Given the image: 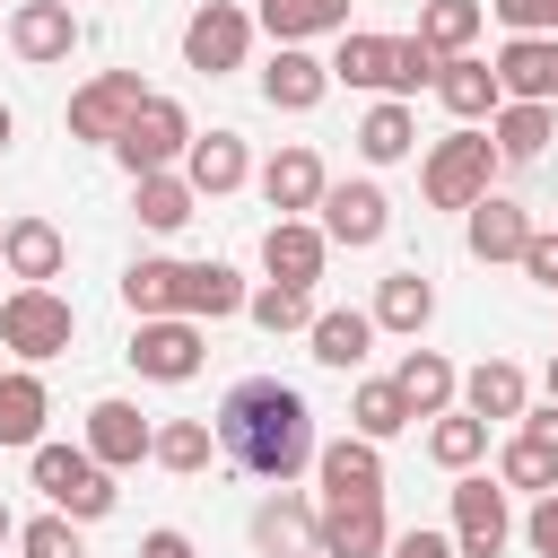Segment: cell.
I'll list each match as a JSON object with an SVG mask.
<instances>
[{
	"label": "cell",
	"instance_id": "obj_1",
	"mask_svg": "<svg viewBox=\"0 0 558 558\" xmlns=\"http://www.w3.org/2000/svg\"><path fill=\"white\" fill-rule=\"evenodd\" d=\"M218 453L235 471H253L262 488H288L296 471H314L323 436H314V401L279 375H244L227 401H218Z\"/></svg>",
	"mask_w": 558,
	"mask_h": 558
},
{
	"label": "cell",
	"instance_id": "obj_2",
	"mask_svg": "<svg viewBox=\"0 0 558 558\" xmlns=\"http://www.w3.org/2000/svg\"><path fill=\"white\" fill-rule=\"evenodd\" d=\"M497 140L480 131V122H462V131H445L436 148H427V166H418V192H427V209H471V201H488L497 192Z\"/></svg>",
	"mask_w": 558,
	"mask_h": 558
},
{
	"label": "cell",
	"instance_id": "obj_3",
	"mask_svg": "<svg viewBox=\"0 0 558 558\" xmlns=\"http://www.w3.org/2000/svg\"><path fill=\"white\" fill-rule=\"evenodd\" d=\"M26 471H35L44 506H61L70 523H105V514H113V497H122V488H113V471H105L87 445H35V462H26Z\"/></svg>",
	"mask_w": 558,
	"mask_h": 558
},
{
	"label": "cell",
	"instance_id": "obj_4",
	"mask_svg": "<svg viewBox=\"0 0 558 558\" xmlns=\"http://www.w3.org/2000/svg\"><path fill=\"white\" fill-rule=\"evenodd\" d=\"M70 340H78V314H70L61 288H9V296H0V349H9L17 366L61 357Z\"/></svg>",
	"mask_w": 558,
	"mask_h": 558
},
{
	"label": "cell",
	"instance_id": "obj_5",
	"mask_svg": "<svg viewBox=\"0 0 558 558\" xmlns=\"http://www.w3.org/2000/svg\"><path fill=\"white\" fill-rule=\"evenodd\" d=\"M122 357H131L148 384H192V375H201V357H209V331H201L192 314H140Z\"/></svg>",
	"mask_w": 558,
	"mask_h": 558
},
{
	"label": "cell",
	"instance_id": "obj_6",
	"mask_svg": "<svg viewBox=\"0 0 558 558\" xmlns=\"http://www.w3.org/2000/svg\"><path fill=\"white\" fill-rule=\"evenodd\" d=\"M253 9H235V0H201L192 17H183V70H201V78H227V70H244V52H253Z\"/></svg>",
	"mask_w": 558,
	"mask_h": 558
},
{
	"label": "cell",
	"instance_id": "obj_7",
	"mask_svg": "<svg viewBox=\"0 0 558 558\" xmlns=\"http://www.w3.org/2000/svg\"><path fill=\"white\" fill-rule=\"evenodd\" d=\"M148 105V87H140V70H96L78 96H70V140H87V148H113L122 131H131V113Z\"/></svg>",
	"mask_w": 558,
	"mask_h": 558
},
{
	"label": "cell",
	"instance_id": "obj_8",
	"mask_svg": "<svg viewBox=\"0 0 558 558\" xmlns=\"http://www.w3.org/2000/svg\"><path fill=\"white\" fill-rule=\"evenodd\" d=\"M183 148H192V113H183L174 96H148V105L131 113V131L113 140L122 174H166V166H183Z\"/></svg>",
	"mask_w": 558,
	"mask_h": 558
},
{
	"label": "cell",
	"instance_id": "obj_9",
	"mask_svg": "<svg viewBox=\"0 0 558 558\" xmlns=\"http://www.w3.org/2000/svg\"><path fill=\"white\" fill-rule=\"evenodd\" d=\"M514 514H506V480L488 488V471H453V549L462 558H506Z\"/></svg>",
	"mask_w": 558,
	"mask_h": 558
},
{
	"label": "cell",
	"instance_id": "obj_10",
	"mask_svg": "<svg viewBox=\"0 0 558 558\" xmlns=\"http://www.w3.org/2000/svg\"><path fill=\"white\" fill-rule=\"evenodd\" d=\"M9 52L26 70H52L78 52V0H17L9 9Z\"/></svg>",
	"mask_w": 558,
	"mask_h": 558
},
{
	"label": "cell",
	"instance_id": "obj_11",
	"mask_svg": "<svg viewBox=\"0 0 558 558\" xmlns=\"http://www.w3.org/2000/svg\"><path fill=\"white\" fill-rule=\"evenodd\" d=\"M253 549L262 558H323V506H305L296 488H270L253 506Z\"/></svg>",
	"mask_w": 558,
	"mask_h": 558
},
{
	"label": "cell",
	"instance_id": "obj_12",
	"mask_svg": "<svg viewBox=\"0 0 558 558\" xmlns=\"http://www.w3.org/2000/svg\"><path fill=\"white\" fill-rule=\"evenodd\" d=\"M384 227H392V201H384V183H331L323 192V235L331 244H349V253H366V244H384Z\"/></svg>",
	"mask_w": 558,
	"mask_h": 558
},
{
	"label": "cell",
	"instance_id": "obj_13",
	"mask_svg": "<svg viewBox=\"0 0 558 558\" xmlns=\"http://www.w3.org/2000/svg\"><path fill=\"white\" fill-rule=\"evenodd\" d=\"M323 262H331L323 218H270V235H262V270H270V279L314 288V279H323Z\"/></svg>",
	"mask_w": 558,
	"mask_h": 558
},
{
	"label": "cell",
	"instance_id": "obj_14",
	"mask_svg": "<svg viewBox=\"0 0 558 558\" xmlns=\"http://www.w3.org/2000/svg\"><path fill=\"white\" fill-rule=\"evenodd\" d=\"M384 549H392L384 497H323V558H384Z\"/></svg>",
	"mask_w": 558,
	"mask_h": 558
},
{
	"label": "cell",
	"instance_id": "obj_15",
	"mask_svg": "<svg viewBox=\"0 0 558 558\" xmlns=\"http://www.w3.org/2000/svg\"><path fill=\"white\" fill-rule=\"evenodd\" d=\"M323 96H331V61H314L305 44H279L270 70H262V105L270 113H314Z\"/></svg>",
	"mask_w": 558,
	"mask_h": 558
},
{
	"label": "cell",
	"instance_id": "obj_16",
	"mask_svg": "<svg viewBox=\"0 0 558 558\" xmlns=\"http://www.w3.org/2000/svg\"><path fill=\"white\" fill-rule=\"evenodd\" d=\"M323 192H331V174H323V157H314L305 140H288V148L262 166V201H270L279 218H305V209H323Z\"/></svg>",
	"mask_w": 558,
	"mask_h": 558
},
{
	"label": "cell",
	"instance_id": "obj_17",
	"mask_svg": "<svg viewBox=\"0 0 558 558\" xmlns=\"http://www.w3.org/2000/svg\"><path fill=\"white\" fill-rule=\"evenodd\" d=\"M462 244H471V262H523V244H532L523 201H506V192L471 201V209H462Z\"/></svg>",
	"mask_w": 558,
	"mask_h": 558
},
{
	"label": "cell",
	"instance_id": "obj_18",
	"mask_svg": "<svg viewBox=\"0 0 558 558\" xmlns=\"http://www.w3.org/2000/svg\"><path fill=\"white\" fill-rule=\"evenodd\" d=\"M0 262H9L17 288H52L61 262H70V244H61L52 218H9V227H0Z\"/></svg>",
	"mask_w": 558,
	"mask_h": 558
},
{
	"label": "cell",
	"instance_id": "obj_19",
	"mask_svg": "<svg viewBox=\"0 0 558 558\" xmlns=\"http://www.w3.org/2000/svg\"><path fill=\"white\" fill-rule=\"evenodd\" d=\"M87 453H96L105 471H140V462L157 453V427H148L131 401H96V410H87Z\"/></svg>",
	"mask_w": 558,
	"mask_h": 558
},
{
	"label": "cell",
	"instance_id": "obj_20",
	"mask_svg": "<svg viewBox=\"0 0 558 558\" xmlns=\"http://www.w3.org/2000/svg\"><path fill=\"white\" fill-rule=\"evenodd\" d=\"M314 480H323V497H384V445L349 427L314 453Z\"/></svg>",
	"mask_w": 558,
	"mask_h": 558
},
{
	"label": "cell",
	"instance_id": "obj_21",
	"mask_svg": "<svg viewBox=\"0 0 558 558\" xmlns=\"http://www.w3.org/2000/svg\"><path fill=\"white\" fill-rule=\"evenodd\" d=\"M436 105H445L453 122H488V113L506 105V87H497V61H480V52H453V61H436Z\"/></svg>",
	"mask_w": 558,
	"mask_h": 558
},
{
	"label": "cell",
	"instance_id": "obj_22",
	"mask_svg": "<svg viewBox=\"0 0 558 558\" xmlns=\"http://www.w3.org/2000/svg\"><path fill=\"white\" fill-rule=\"evenodd\" d=\"M183 174H192V192H201V201L235 192V183L253 174V148H244V131H192V148H183Z\"/></svg>",
	"mask_w": 558,
	"mask_h": 558
},
{
	"label": "cell",
	"instance_id": "obj_23",
	"mask_svg": "<svg viewBox=\"0 0 558 558\" xmlns=\"http://www.w3.org/2000/svg\"><path fill=\"white\" fill-rule=\"evenodd\" d=\"M497 87L506 96H532V105H558V35H506Z\"/></svg>",
	"mask_w": 558,
	"mask_h": 558
},
{
	"label": "cell",
	"instance_id": "obj_24",
	"mask_svg": "<svg viewBox=\"0 0 558 558\" xmlns=\"http://www.w3.org/2000/svg\"><path fill=\"white\" fill-rule=\"evenodd\" d=\"M488 140H497V157L506 166H532L549 140H558V105H532V96H506L497 113H488Z\"/></svg>",
	"mask_w": 558,
	"mask_h": 558
},
{
	"label": "cell",
	"instance_id": "obj_25",
	"mask_svg": "<svg viewBox=\"0 0 558 558\" xmlns=\"http://www.w3.org/2000/svg\"><path fill=\"white\" fill-rule=\"evenodd\" d=\"M305 340H314V366L357 375V366H366V349H375V314H357V305H323Z\"/></svg>",
	"mask_w": 558,
	"mask_h": 558
},
{
	"label": "cell",
	"instance_id": "obj_26",
	"mask_svg": "<svg viewBox=\"0 0 558 558\" xmlns=\"http://www.w3.org/2000/svg\"><path fill=\"white\" fill-rule=\"evenodd\" d=\"M44 418H52V392H44V375L35 366H9L0 375V445H44Z\"/></svg>",
	"mask_w": 558,
	"mask_h": 558
},
{
	"label": "cell",
	"instance_id": "obj_27",
	"mask_svg": "<svg viewBox=\"0 0 558 558\" xmlns=\"http://www.w3.org/2000/svg\"><path fill=\"white\" fill-rule=\"evenodd\" d=\"M410 148H418V113H410V96H375L366 122H357V157H366V166H401Z\"/></svg>",
	"mask_w": 558,
	"mask_h": 558
},
{
	"label": "cell",
	"instance_id": "obj_28",
	"mask_svg": "<svg viewBox=\"0 0 558 558\" xmlns=\"http://www.w3.org/2000/svg\"><path fill=\"white\" fill-rule=\"evenodd\" d=\"M375 331H401V340H418L427 323H436V288H427V270H392L384 288H375Z\"/></svg>",
	"mask_w": 558,
	"mask_h": 558
},
{
	"label": "cell",
	"instance_id": "obj_29",
	"mask_svg": "<svg viewBox=\"0 0 558 558\" xmlns=\"http://www.w3.org/2000/svg\"><path fill=\"white\" fill-rule=\"evenodd\" d=\"M392 384H401V401H410L418 418H436V410H453V401H462V375H453V357H445V349H410V357L392 366Z\"/></svg>",
	"mask_w": 558,
	"mask_h": 558
},
{
	"label": "cell",
	"instance_id": "obj_30",
	"mask_svg": "<svg viewBox=\"0 0 558 558\" xmlns=\"http://www.w3.org/2000/svg\"><path fill=\"white\" fill-rule=\"evenodd\" d=\"M331 78H340V87H375V96H392V35L349 26V35L331 44Z\"/></svg>",
	"mask_w": 558,
	"mask_h": 558
},
{
	"label": "cell",
	"instance_id": "obj_31",
	"mask_svg": "<svg viewBox=\"0 0 558 558\" xmlns=\"http://www.w3.org/2000/svg\"><path fill=\"white\" fill-rule=\"evenodd\" d=\"M131 209H140V227L174 235V227L201 209V192H192V174H183V166H166V174H131Z\"/></svg>",
	"mask_w": 558,
	"mask_h": 558
},
{
	"label": "cell",
	"instance_id": "obj_32",
	"mask_svg": "<svg viewBox=\"0 0 558 558\" xmlns=\"http://www.w3.org/2000/svg\"><path fill=\"white\" fill-rule=\"evenodd\" d=\"M244 279L227 270V262H183V305L174 314H192V323H227V314H244Z\"/></svg>",
	"mask_w": 558,
	"mask_h": 558
},
{
	"label": "cell",
	"instance_id": "obj_33",
	"mask_svg": "<svg viewBox=\"0 0 558 558\" xmlns=\"http://www.w3.org/2000/svg\"><path fill=\"white\" fill-rule=\"evenodd\" d=\"M523 366L514 357H480L471 375H462V410H480V418H523Z\"/></svg>",
	"mask_w": 558,
	"mask_h": 558
},
{
	"label": "cell",
	"instance_id": "obj_34",
	"mask_svg": "<svg viewBox=\"0 0 558 558\" xmlns=\"http://www.w3.org/2000/svg\"><path fill=\"white\" fill-rule=\"evenodd\" d=\"M122 305H131V323H140V314H174V305H183V262L140 253V262L122 270Z\"/></svg>",
	"mask_w": 558,
	"mask_h": 558
},
{
	"label": "cell",
	"instance_id": "obj_35",
	"mask_svg": "<svg viewBox=\"0 0 558 558\" xmlns=\"http://www.w3.org/2000/svg\"><path fill=\"white\" fill-rule=\"evenodd\" d=\"M480 453H488V418H480V410H436L427 462H436V471H480Z\"/></svg>",
	"mask_w": 558,
	"mask_h": 558
},
{
	"label": "cell",
	"instance_id": "obj_36",
	"mask_svg": "<svg viewBox=\"0 0 558 558\" xmlns=\"http://www.w3.org/2000/svg\"><path fill=\"white\" fill-rule=\"evenodd\" d=\"M148 462H157V471H183V480L209 471V462H227V453H218V418H166Z\"/></svg>",
	"mask_w": 558,
	"mask_h": 558
},
{
	"label": "cell",
	"instance_id": "obj_37",
	"mask_svg": "<svg viewBox=\"0 0 558 558\" xmlns=\"http://www.w3.org/2000/svg\"><path fill=\"white\" fill-rule=\"evenodd\" d=\"M262 26L279 44H314V35H349V0H262Z\"/></svg>",
	"mask_w": 558,
	"mask_h": 558
},
{
	"label": "cell",
	"instance_id": "obj_38",
	"mask_svg": "<svg viewBox=\"0 0 558 558\" xmlns=\"http://www.w3.org/2000/svg\"><path fill=\"white\" fill-rule=\"evenodd\" d=\"M480 26H488V9H480V0H427V9H418V35H427V52H436V61L471 52V44H480Z\"/></svg>",
	"mask_w": 558,
	"mask_h": 558
},
{
	"label": "cell",
	"instance_id": "obj_39",
	"mask_svg": "<svg viewBox=\"0 0 558 558\" xmlns=\"http://www.w3.org/2000/svg\"><path fill=\"white\" fill-rule=\"evenodd\" d=\"M244 314H253V323H262V331L279 340V331H314V314H323V305H314V288H288V279H262V288L244 296Z\"/></svg>",
	"mask_w": 558,
	"mask_h": 558
},
{
	"label": "cell",
	"instance_id": "obj_40",
	"mask_svg": "<svg viewBox=\"0 0 558 558\" xmlns=\"http://www.w3.org/2000/svg\"><path fill=\"white\" fill-rule=\"evenodd\" d=\"M410 418H418V410L401 401V384H392V375H375V384H357V392H349V427H357V436H375V445H384V436H401Z\"/></svg>",
	"mask_w": 558,
	"mask_h": 558
},
{
	"label": "cell",
	"instance_id": "obj_41",
	"mask_svg": "<svg viewBox=\"0 0 558 558\" xmlns=\"http://www.w3.org/2000/svg\"><path fill=\"white\" fill-rule=\"evenodd\" d=\"M497 480L506 488H523V497H541V488H558V445L549 436H506V453H497Z\"/></svg>",
	"mask_w": 558,
	"mask_h": 558
},
{
	"label": "cell",
	"instance_id": "obj_42",
	"mask_svg": "<svg viewBox=\"0 0 558 558\" xmlns=\"http://www.w3.org/2000/svg\"><path fill=\"white\" fill-rule=\"evenodd\" d=\"M17 558H87V541H78V523L52 506V514H35V523H17Z\"/></svg>",
	"mask_w": 558,
	"mask_h": 558
},
{
	"label": "cell",
	"instance_id": "obj_43",
	"mask_svg": "<svg viewBox=\"0 0 558 558\" xmlns=\"http://www.w3.org/2000/svg\"><path fill=\"white\" fill-rule=\"evenodd\" d=\"M418 87H436V52H427V35H392V96H418Z\"/></svg>",
	"mask_w": 558,
	"mask_h": 558
},
{
	"label": "cell",
	"instance_id": "obj_44",
	"mask_svg": "<svg viewBox=\"0 0 558 558\" xmlns=\"http://www.w3.org/2000/svg\"><path fill=\"white\" fill-rule=\"evenodd\" d=\"M523 549H532V558H558V488L532 497V514H523Z\"/></svg>",
	"mask_w": 558,
	"mask_h": 558
},
{
	"label": "cell",
	"instance_id": "obj_45",
	"mask_svg": "<svg viewBox=\"0 0 558 558\" xmlns=\"http://www.w3.org/2000/svg\"><path fill=\"white\" fill-rule=\"evenodd\" d=\"M523 279L558 296V227H532V244H523Z\"/></svg>",
	"mask_w": 558,
	"mask_h": 558
},
{
	"label": "cell",
	"instance_id": "obj_46",
	"mask_svg": "<svg viewBox=\"0 0 558 558\" xmlns=\"http://www.w3.org/2000/svg\"><path fill=\"white\" fill-rule=\"evenodd\" d=\"M514 35H558V0H488Z\"/></svg>",
	"mask_w": 558,
	"mask_h": 558
},
{
	"label": "cell",
	"instance_id": "obj_47",
	"mask_svg": "<svg viewBox=\"0 0 558 558\" xmlns=\"http://www.w3.org/2000/svg\"><path fill=\"white\" fill-rule=\"evenodd\" d=\"M384 558H462V549H453V532H392Z\"/></svg>",
	"mask_w": 558,
	"mask_h": 558
},
{
	"label": "cell",
	"instance_id": "obj_48",
	"mask_svg": "<svg viewBox=\"0 0 558 558\" xmlns=\"http://www.w3.org/2000/svg\"><path fill=\"white\" fill-rule=\"evenodd\" d=\"M140 558H201V549H192V532L157 523V532H140Z\"/></svg>",
	"mask_w": 558,
	"mask_h": 558
},
{
	"label": "cell",
	"instance_id": "obj_49",
	"mask_svg": "<svg viewBox=\"0 0 558 558\" xmlns=\"http://www.w3.org/2000/svg\"><path fill=\"white\" fill-rule=\"evenodd\" d=\"M9 140H17V113H9V105H0V157H9Z\"/></svg>",
	"mask_w": 558,
	"mask_h": 558
},
{
	"label": "cell",
	"instance_id": "obj_50",
	"mask_svg": "<svg viewBox=\"0 0 558 558\" xmlns=\"http://www.w3.org/2000/svg\"><path fill=\"white\" fill-rule=\"evenodd\" d=\"M541 384H549V401H558V357H549V375H541Z\"/></svg>",
	"mask_w": 558,
	"mask_h": 558
},
{
	"label": "cell",
	"instance_id": "obj_51",
	"mask_svg": "<svg viewBox=\"0 0 558 558\" xmlns=\"http://www.w3.org/2000/svg\"><path fill=\"white\" fill-rule=\"evenodd\" d=\"M0 541H17V523H9V506H0Z\"/></svg>",
	"mask_w": 558,
	"mask_h": 558
},
{
	"label": "cell",
	"instance_id": "obj_52",
	"mask_svg": "<svg viewBox=\"0 0 558 558\" xmlns=\"http://www.w3.org/2000/svg\"><path fill=\"white\" fill-rule=\"evenodd\" d=\"M0 26H9V9H0Z\"/></svg>",
	"mask_w": 558,
	"mask_h": 558
},
{
	"label": "cell",
	"instance_id": "obj_53",
	"mask_svg": "<svg viewBox=\"0 0 558 558\" xmlns=\"http://www.w3.org/2000/svg\"><path fill=\"white\" fill-rule=\"evenodd\" d=\"M0 227H9V218H0Z\"/></svg>",
	"mask_w": 558,
	"mask_h": 558
}]
</instances>
